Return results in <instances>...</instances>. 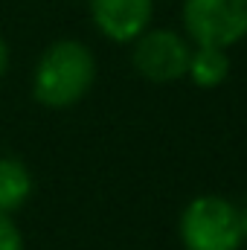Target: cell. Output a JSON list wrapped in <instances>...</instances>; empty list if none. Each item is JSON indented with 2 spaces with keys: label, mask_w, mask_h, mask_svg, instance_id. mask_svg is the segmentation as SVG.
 Masks as SVG:
<instances>
[{
  "label": "cell",
  "mask_w": 247,
  "mask_h": 250,
  "mask_svg": "<svg viewBox=\"0 0 247 250\" xmlns=\"http://www.w3.org/2000/svg\"><path fill=\"white\" fill-rule=\"evenodd\" d=\"M96 82V59L87 44L62 38L50 44L32 73V96L44 108H73L82 102Z\"/></svg>",
  "instance_id": "6da1fadb"
},
{
  "label": "cell",
  "mask_w": 247,
  "mask_h": 250,
  "mask_svg": "<svg viewBox=\"0 0 247 250\" xmlns=\"http://www.w3.org/2000/svg\"><path fill=\"white\" fill-rule=\"evenodd\" d=\"M178 236L186 250H239L245 245L236 204L221 195H198L181 212Z\"/></svg>",
  "instance_id": "7a4b0ae2"
},
{
  "label": "cell",
  "mask_w": 247,
  "mask_h": 250,
  "mask_svg": "<svg viewBox=\"0 0 247 250\" xmlns=\"http://www.w3.org/2000/svg\"><path fill=\"white\" fill-rule=\"evenodd\" d=\"M181 21L195 47L230 50L247 38V0H184Z\"/></svg>",
  "instance_id": "3957f363"
},
{
  "label": "cell",
  "mask_w": 247,
  "mask_h": 250,
  "mask_svg": "<svg viewBox=\"0 0 247 250\" xmlns=\"http://www.w3.org/2000/svg\"><path fill=\"white\" fill-rule=\"evenodd\" d=\"M131 44V64L143 79L154 84H169L186 76L192 56V44L186 35L175 29H145Z\"/></svg>",
  "instance_id": "277c9868"
},
{
  "label": "cell",
  "mask_w": 247,
  "mask_h": 250,
  "mask_svg": "<svg viewBox=\"0 0 247 250\" xmlns=\"http://www.w3.org/2000/svg\"><path fill=\"white\" fill-rule=\"evenodd\" d=\"M154 15V0H90V18L96 29L117 44L140 38Z\"/></svg>",
  "instance_id": "5b68a950"
},
{
  "label": "cell",
  "mask_w": 247,
  "mask_h": 250,
  "mask_svg": "<svg viewBox=\"0 0 247 250\" xmlns=\"http://www.w3.org/2000/svg\"><path fill=\"white\" fill-rule=\"evenodd\" d=\"M32 172L18 157H0V212L12 215L32 198Z\"/></svg>",
  "instance_id": "8992f818"
},
{
  "label": "cell",
  "mask_w": 247,
  "mask_h": 250,
  "mask_svg": "<svg viewBox=\"0 0 247 250\" xmlns=\"http://www.w3.org/2000/svg\"><path fill=\"white\" fill-rule=\"evenodd\" d=\"M186 76L198 87H204V90H212V87L224 84L227 76H230V56H227V50H221V47H192Z\"/></svg>",
  "instance_id": "52a82bcc"
},
{
  "label": "cell",
  "mask_w": 247,
  "mask_h": 250,
  "mask_svg": "<svg viewBox=\"0 0 247 250\" xmlns=\"http://www.w3.org/2000/svg\"><path fill=\"white\" fill-rule=\"evenodd\" d=\"M0 250H23V236L6 212H0Z\"/></svg>",
  "instance_id": "ba28073f"
},
{
  "label": "cell",
  "mask_w": 247,
  "mask_h": 250,
  "mask_svg": "<svg viewBox=\"0 0 247 250\" xmlns=\"http://www.w3.org/2000/svg\"><path fill=\"white\" fill-rule=\"evenodd\" d=\"M236 212H239V224H242V236H245V242H247V195L236 204Z\"/></svg>",
  "instance_id": "9c48e42d"
},
{
  "label": "cell",
  "mask_w": 247,
  "mask_h": 250,
  "mask_svg": "<svg viewBox=\"0 0 247 250\" xmlns=\"http://www.w3.org/2000/svg\"><path fill=\"white\" fill-rule=\"evenodd\" d=\"M6 67H9V47H6V41L0 38V76L6 73Z\"/></svg>",
  "instance_id": "30bf717a"
}]
</instances>
